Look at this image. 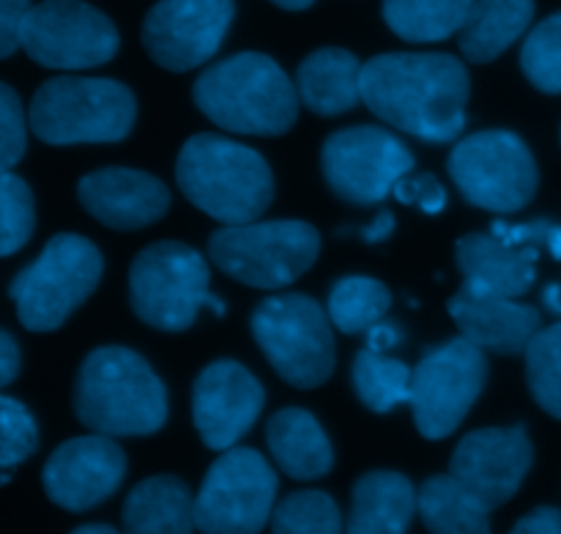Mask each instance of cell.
<instances>
[{
    "mask_svg": "<svg viewBox=\"0 0 561 534\" xmlns=\"http://www.w3.org/2000/svg\"><path fill=\"white\" fill-rule=\"evenodd\" d=\"M471 80L449 53H383L362 64V102L403 135L449 143L466 126Z\"/></svg>",
    "mask_w": 561,
    "mask_h": 534,
    "instance_id": "cell-1",
    "label": "cell"
},
{
    "mask_svg": "<svg viewBox=\"0 0 561 534\" xmlns=\"http://www.w3.org/2000/svg\"><path fill=\"white\" fill-rule=\"evenodd\" d=\"M75 414L102 436H151L168 422V389L137 351L104 345L80 365Z\"/></svg>",
    "mask_w": 561,
    "mask_h": 534,
    "instance_id": "cell-2",
    "label": "cell"
},
{
    "mask_svg": "<svg viewBox=\"0 0 561 534\" xmlns=\"http://www.w3.org/2000/svg\"><path fill=\"white\" fill-rule=\"evenodd\" d=\"M192 99L211 124L233 135L277 137L299 118L294 80L263 53H239L208 66Z\"/></svg>",
    "mask_w": 561,
    "mask_h": 534,
    "instance_id": "cell-3",
    "label": "cell"
},
{
    "mask_svg": "<svg viewBox=\"0 0 561 534\" xmlns=\"http://www.w3.org/2000/svg\"><path fill=\"white\" fill-rule=\"evenodd\" d=\"M175 181L192 206L222 225L255 223L274 197L266 159L255 148L211 132H201L181 146Z\"/></svg>",
    "mask_w": 561,
    "mask_h": 534,
    "instance_id": "cell-4",
    "label": "cell"
},
{
    "mask_svg": "<svg viewBox=\"0 0 561 534\" xmlns=\"http://www.w3.org/2000/svg\"><path fill=\"white\" fill-rule=\"evenodd\" d=\"M135 118V93L107 77H53L33 93L27 110V126L47 146L118 143Z\"/></svg>",
    "mask_w": 561,
    "mask_h": 534,
    "instance_id": "cell-5",
    "label": "cell"
},
{
    "mask_svg": "<svg viewBox=\"0 0 561 534\" xmlns=\"http://www.w3.org/2000/svg\"><path fill=\"white\" fill-rule=\"evenodd\" d=\"M321 252V234L301 219L225 225L208 239V258L228 277L250 288H285L310 272Z\"/></svg>",
    "mask_w": 561,
    "mask_h": 534,
    "instance_id": "cell-6",
    "label": "cell"
},
{
    "mask_svg": "<svg viewBox=\"0 0 561 534\" xmlns=\"http://www.w3.org/2000/svg\"><path fill=\"white\" fill-rule=\"evenodd\" d=\"M104 258L93 241L77 234H58L42 255L22 269L9 285L16 318L31 332H53L96 291Z\"/></svg>",
    "mask_w": 561,
    "mask_h": 534,
    "instance_id": "cell-7",
    "label": "cell"
},
{
    "mask_svg": "<svg viewBox=\"0 0 561 534\" xmlns=\"http://www.w3.org/2000/svg\"><path fill=\"white\" fill-rule=\"evenodd\" d=\"M252 338L283 382L316 389L334 373L332 318L312 296L277 294L252 313Z\"/></svg>",
    "mask_w": 561,
    "mask_h": 534,
    "instance_id": "cell-8",
    "label": "cell"
},
{
    "mask_svg": "<svg viewBox=\"0 0 561 534\" xmlns=\"http://www.w3.org/2000/svg\"><path fill=\"white\" fill-rule=\"evenodd\" d=\"M211 269L184 241H157L137 252L129 269L135 316L159 332H184L211 302Z\"/></svg>",
    "mask_w": 561,
    "mask_h": 534,
    "instance_id": "cell-9",
    "label": "cell"
},
{
    "mask_svg": "<svg viewBox=\"0 0 561 534\" xmlns=\"http://www.w3.org/2000/svg\"><path fill=\"white\" fill-rule=\"evenodd\" d=\"M447 168L460 195L493 214L520 212L540 184L535 154L524 137L507 129L477 132L458 140Z\"/></svg>",
    "mask_w": 561,
    "mask_h": 534,
    "instance_id": "cell-10",
    "label": "cell"
},
{
    "mask_svg": "<svg viewBox=\"0 0 561 534\" xmlns=\"http://www.w3.org/2000/svg\"><path fill=\"white\" fill-rule=\"evenodd\" d=\"M277 508V471L257 450L230 447L206 471L195 497V524L203 534H257Z\"/></svg>",
    "mask_w": 561,
    "mask_h": 534,
    "instance_id": "cell-11",
    "label": "cell"
},
{
    "mask_svg": "<svg viewBox=\"0 0 561 534\" xmlns=\"http://www.w3.org/2000/svg\"><path fill=\"white\" fill-rule=\"evenodd\" d=\"M485 382V351L463 334L427 351L411 376L416 431L431 442L453 436L482 395Z\"/></svg>",
    "mask_w": 561,
    "mask_h": 534,
    "instance_id": "cell-12",
    "label": "cell"
},
{
    "mask_svg": "<svg viewBox=\"0 0 561 534\" xmlns=\"http://www.w3.org/2000/svg\"><path fill=\"white\" fill-rule=\"evenodd\" d=\"M321 170L329 190L354 206H376L414 170V154L381 126H348L323 143Z\"/></svg>",
    "mask_w": 561,
    "mask_h": 534,
    "instance_id": "cell-13",
    "label": "cell"
},
{
    "mask_svg": "<svg viewBox=\"0 0 561 534\" xmlns=\"http://www.w3.org/2000/svg\"><path fill=\"white\" fill-rule=\"evenodd\" d=\"M118 47L113 20L80 0H44L31 5L22 25V49L47 69H96L113 60Z\"/></svg>",
    "mask_w": 561,
    "mask_h": 534,
    "instance_id": "cell-14",
    "label": "cell"
},
{
    "mask_svg": "<svg viewBox=\"0 0 561 534\" xmlns=\"http://www.w3.org/2000/svg\"><path fill=\"white\" fill-rule=\"evenodd\" d=\"M233 14V0H159L142 22V47L162 69H197L222 47Z\"/></svg>",
    "mask_w": 561,
    "mask_h": 534,
    "instance_id": "cell-15",
    "label": "cell"
},
{
    "mask_svg": "<svg viewBox=\"0 0 561 534\" xmlns=\"http://www.w3.org/2000/svg\"><path fill=\"white\" fill-rule=\"evenodd\" d=\"M531 464L535 447L526 425L480 428L460 439L449 461V475L493 513L518 493Z\"/></svg>",
    "mask_w": 561,
    "mask_h": 534,
    "instance_id": "cell-16",
    "label": "cell"
},
{
    "mask_svg": "<svg viewBox=\"0 0 561 534\" xmlns=\"http://www.w3.org/2000/svg\"><path fill=\"white\" fill-rule=\"evenodd\" d=\"M266 393L261 382L233 360L211 362L192 389V420L208 450L236 447L261 417Z\"/></svg>",
    "mask_w": 561,
    "mask_h": 534,
    "instance_id": "cell-17",
    "label": "cell"
},
{
    "mask_svg": "<svg viewBox=\"0 0 561 534\" xmlns=\"http://www.w3.org/2000/svg\"><path fill=\"white\" fill-rule=\"evenodd\" d=\"M126 477V455L110 436H77L60 444L42 471L44 493L69 513H85L107 502Z\"/></svg>",
    "mask_w": 561,
    "mask_h": 534,
    "instance_id": "cell-18",
    "label": "cell"
},
{
    "mask_svg": "<svg viewBox=\"0 0 561 534\" xmlns=\"http://www.w3.org/2000/svg\"><path fill=\"white\" fill-rule=\"evenodd\" d=\"M82 208L113 230H140L159 223L170 208V192L157 175L129 168H104L77 184Z\"/></svg>",
    "mask_w": 561,
    "mask_h": 534,
    "instance_id": "cell-19",
    "label": "cell"
},
{
    "mask_svg": "<svg viewBox=\"0 0 561 534\" xmlns=\"http://www.w3.org/2000/svg\"><path fill=\"white\" fill-rule=\"evenodd\" d=\"M540 247L535 245H513L488 234H469L455 245V261H458L463 285L474 294L504 296V299H518L535 285L537 280V258Z\"/></svg>",
    "mask_w": 561,
    "mask_h": 534,
    "instance_id": "cell-20",
    "label": "cell"
},
{
    "mask_svg": "<svg viewBox=\"0 0 561 534\" xmlns=\"http://www.w3.org/2000/svg\"><path fill=\"white\" fill-rule=\"evenodd\" d=\"M449 316L466 340L504 356L526 354L542 327V316L535 307L504 296L474 294L469 288H460L449 299Z\"/></svg>",
    "mask_w": 561,
    "mask_h": 534,
    "instance_id": "cell-21",
    "label": "cell"
},
{
    "mask_svg": "<svg viewBox=\"0 0 561 534\" xmlns=\"http://www.w3.org/2000/svg\"><path fill=\"white\" fill-rule=\"evenodd\" d=\"M296 93L307 110L334 118L362 102V64L343 47H321L296 69Z\"/></svg>",
    "mask_w": 561,
    "mask_h": 534,
    "instance_id": "cell-22",
    "label": "cell"
},
{
    "mask_svg": "<svg viewBox=\"0 0 561 534\" xmlns=\"http://www.w3.org/2000/svg\"><path fill=\"white\" fill-rule=\"evenodd\" d=\"M416 515V488L400 471H367L351 493L345 534H405Z\"/></svg>",
    "mask_w": 561,
    "mask_h": 534,
    "instance_id": "cell-23",
    "label": "cell"
},
{
    "mask_svg": "<svg viewBox=\"0 0 561 534\" xmlns=\"http://www.w3.org/2000/svg\"><path fill=\"white\" fill-rule=\"evenodd\" d=\"M266 444L274 464L294 480H321L334 466V450L327 431L305 409L277 411L266 425Z\"/></svg>",
    "mask_w": 561,
    "mask_h": 534,
    "instance_id": "cell-24",
    "label": "cell"
},
{
    "mask_svg": "<svg viewBox=\"0 0 561 534\" xmlns=\"http://www.w3.org/2000/svg\"><path fill=\"white\" fill-rule=\"evenodd\" d=\"M121 524L124 534H192L197 530L195 497L179 477H148L126 497Z\"/></svg>",
    "mask_w": 561,
    "mask_h": 534,
    "instance_id": "cell-25",
    "label": "cell"
},
{
    "mask_svg": "<svg viewBox=\"0 0 561 534\" xmlns=\"http://www.w3.org/2000/svg\"><path fill=\"white\" fill-rule=\"evenodd\" d=\"M535 20V0H477L458 31L460 53L471 64H491L507 53Z\"/></svg>",
    "mask_w": 561,
    "mask_h": 534,
    "instance_id": "cell-26",
    "label": "cell"
},
{
    "mask_svg": "<svg viewBox=\"0 0 561 534\" xmlns=\"http://www.w3.org/2000/svg\"><path fill=\"white\" fill-rule=\"evenodd\" d=\"M416 513L427 534H491V510L449 471L422 482Z\"/></svg>",
    "mask_w": 561,
    "mask_h": 534,
    "instance_id": "cell-27",
    "label": "cell"
},
{
    "mask_svg": "<svg viewBox=\"0 0 561 534\" xmlns=\"http://www.w3.org/2000/svg\"><path fill=\"white\" fill-rule=\"evenodd\" d=\"M477 0H383V20L411 44L444 42L463 27Z\"/></svg>",
    "mask_w": 561,
    "mask_h": 534,
    "instance_id": "cell-28",
    "label": "cell"
},
{
    "mask_svg": "<svg viewBox=\"0 0 561 534\" xmlns=\"http://www.w3.org/2000/svg\"><path fill=\"white\" fill-rule=\"evenodd\" d=\"M411 376L414 371L405 362L370 349L359 351L351 365L356 398L376 414H387L400 404H411Z\"/></svg>",
    "mask_w": 561,
    "mask_h": 534,
    "instance_id": "cell-29",
    "label": "cell"
},
{
    "mask_svg": "<svg viewBox=\"0 0 561 534\" xmlns=\"http://www.w3.org/2000/svg\"><path fill=\"white\" fill-rule=\"evenodd\" d=\"M389 307H392V294L381 280L351 274L332 285L327 313L343 334H362L383 321Z\"/></svg>",
    "mask_w": 561,
    "mask_h": 534,
    "instance_id": "cell-30",
    "label": "cell"
},
{
    "mask_svg": "<svg viewBox=\"0 0 561 534\" xmlns=\"http://www.w3.org/2000/svg\"><path fill=\"white\" fill-rule=\"evenodd\" d=\"M272 534H343V513L323 491H296L277 502Z\"/></svg>",
    "mask_w": 561,
    "mask_h": 534,
    "instance_id": "cell-31",
    "label": "cell"
},
{
    "mask_svg": "<svg viewBox=\"0 0 561 534\" xmlns=\"http://www.w3.org/2000/svg\"><path fill=\"white\" fill-rule=\"evenodd\" d=\"M526 378L537 404L561 420V323L535 334L526 349Z\"/></svg>",
    "mask_w": 561,
    "mask_h": 534,
    "instance_id": "cell-32",
    "label": "cell"
},
{
    "mask_svg": "<svg viewBox=\"0 0 561 534\" xmlns=\"http://www.w3.org/2000/svg\"><path fill=\"white\" fill-rule=\"evenodd\" d=\"M526 80L542 93H561V11L531 27L520 49Z\"/></svg>",
    "mask_w": 561,
    "mask_h": 534,
    "instance_id": "cell-33",
    "label": "cell"
},
{
    "mask_svg": "<svg viewBox=\"0 0 561 534\" xmlns=\"http://www.w3.org/2000/svg\"><path fill=\"white\" fill-rule=\"evenodd\" d=\"M36 225L33 192L20 175L0 173V258L14 255L31 241Z\"/></svg>",
    "mask_w": 561,
    "mask_h": 534,
    "instance_id": "cell-34",
    "label": "cell"
},
{
    "mask_svg": "<svg viewBox=\"0 0 561 534\" xmlns=\"http://www.w3.org/2000/svg\"><path fill=\"white\" fill-rule=\"evenodd\" d=\"M38 428L25 404L0 395V486L36 453Z\"/></svg>",
    "mask_w": 561,
    "mask_h": 534,
    "instance_id": "cell-35",
    "label": "cell"
},
{
    "mask_svg": "<svg viewBox=\"0 0 561 534\" xmlns=\"http://www.w3.org/2000/svg\"><path fill=\"white\" fill-rule=\"evenodd\" d=\"M27 148V115L14 88L0 82V173H9Z\"/></svg>",
    "mask_w": 561,
    "mask_h": 534,
    "instance_id": "cell-36",
    "label": "cell"
},
{
    "mask_svg": "<svg viewBox=\"0 0 561 534\" xmlns=\"http://www.w3.org/2000/svg\"><path fill=\"white\" fill-rule=\"evenodd\" d=\"M392 195L398 197L403 206H416L425 214H442L447 206V190L438 184L436 175L431 173H405L403 179L394 184Z\"/></svg>",
    "mask_w": 561,
    "mask_h": 534,
    "instance_id": "cell-37",
    "label": "cell"
},
{
    "mask_svg": "<svg viewBox=\"0 0 561 534\" xmlns=\"http://www.w3.org/2000/svg\"><path fill=\"white\" fill-rule=\"evenodd\" d=\"M491 230L513 245H535L540 250L551 252L561 261V225L548 223V219H535V223H493Z\"/></svg>",
    "mask_w": 561,
    "mask_h": 534,
    "instance_id": "cell-38",
    "label": "cell"
},
{
    "mask_svg": "<svg viewBox=\"0 0 561 534\" xmlns=\"http://www.w3.org/2000/svg\"><path fill=\"white\" fill-rule=\"evenodd\" d=\"M31 0H0V60L22 49V25Z\"/></svg>",
    "mask_w": 561,
    "mask_h": 534,
    "instance_id": "cell-39",
    "label": "cell"
},
{
    "mask_svg": "<svg viewBox=\"0 0 561 534\" xmlns=\"http://www.w3.org/2000/svg\"><path fill=\"white\" fill-rule=\"evenodd\" d=\"M510 534H561V510L542 504L518 521Z\"/></svg>",
    "mask_w": 561,
    "mask_h": 534,
    "instance_id": "cell-40",
    "label": "cell"
},
{
    "mask_svg": "<svg viewBox=\"0 0 561 534\" xmlns=\"http://www.w3.org/2000/svg\"><path fill=\"white\" fill-rule=\"evenodd\" d=\"M20 345H16V340L11 338L5 329H0V389L9 387V384L20 376Z\"/></svg>",
    "mask_w": 561,
    "mask_h": 534,
    "instance_id": "cell-41",
    "label": "cell"
},
{
    "mask_svg": "<svg viewBox=\"0 0 561 534\" xmlns=\"http://www.w3.org/2000/svg\"><path fill=\"white\" fill-rule=\"evenodd\" d=\"M400 340H403V332H400V327H394V323L378 321L376 327L367 329V349L378 351V354L392 351Z\"/></svg>",
    "mask_w": 561,
    "mask_h": 534,
    "instance_id": "cell-42",
    "label": "cell"
},
{
    "mask_svg": "<svg viewBox=\"0 0 561 534\" xmlns=\"http://www.w3.org/2000/svg\"><path fill=\"white\" fill-rule=\"evenodd\" d=\"M392 234H394V214L392 212H381L370 225H367V228L359 230L362 239L370 241V245H381V241H387Z\"/></svg>",
    "mask_w": 561,
    "mask_h": 534,
    "instance_id": "cell-43",
    "label": "cell"
},
{
    "mask_svg": "<svg viewBox=\"0 0 561 534\" xmlns=\"http://www.w3.org/2000/svg\"><path fill=\"white\" fill-rule=\"evenodd\" d=\"M274 5H279V9H288V11H305L310 9L316 0H272Z\"/></svg>",
    "mask_w": 561,
    "mask_h": 534,
    "instance_id": "cell-44",
    "label": "cell"
},
{
    "mask_svg": "<svg viewBox=\"0 0 561 534\" xmlns=\"http://www.w3.org/2000/svg\"><path fill=\"white\" fill-rule=\"evenodd\" d=\"M71 534H121V532L107 524H88V526H80V530H75Z\"/></svg>",
    "mask_w": 561,
    "mask_h": 534,
    "instance_id": "cell-45",
    "label": "cell"
}]
</instances>
